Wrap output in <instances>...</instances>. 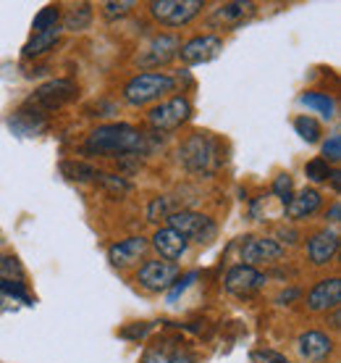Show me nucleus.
<instances>
[{
    "instance_id": "7",
    "label": "nucleus",
    "mask_w": 341,
    "mask_h": 363,
    "mask_svg": "<svg viewBox=\"0 0 341 363\" xmlns=\"http://www.w3.org/2000/svg\"><path fill=\"white\" fill-rule=\"evenodd\" d=\"M202 11V0H153L150 13L166 27H181Z\"/></svg>"
},
{
    "instance_id": "9",
    "label": "nucleus",
    "mask_w": 341,
    "mask_h": 363,
    "mask_svg": "<svg viewBox=\"0 0 341 363\" xmlns=\"http://www.w3.org/2000/svg\"><path fill=\"white\" fill-rule=\"evenodd\" d=\"M181 40L176 35H158L150 40V45L137 55V66L142 69H161L179 55Z\"/></svg>"
},
{
    "instance_id": "37",
    "label": "nucleus",
    "mask_w": 341,
    "mask_h": 363,
    "mask_svg": "<svg viewBox=\"0 0 341 363\" xmlns=\"http://www.w3.org/2000/svg\"><path fill=\"white\" fill-rule=\"evenodd\" d=\"M168 363H197V358H195V353H189V350L179 347V350H173V353H170Z\"/></svg>"
},
{
    "instance_id": "29",
    "label": "nucleus",
    "mask_w": 341,
    "mask_h": 363,
    "mask_svg": "<svg viewBox=\"0 0 341 363\" xmlns=\"http://www.w3.org/2000/svg\"><path fill=\"white\" fill-rule=\"evenodd\" d=\"M273 198L279 200L284 208L289 206V200L294 198V187H291V177L289 174H279L273 179Z\"/></svg>"
},
{
    "instance_id": "11",
    "label": "nucleus",
    "mask_w": 341,
    "mask_h": 363,
    "mask_svg": "<svg viewBox=\"0 0 341 363\" xmlns=\"http://www.w3.org/2000/svg\"><path fill=\"white\" fill-rule=\"evenodd\" d=\"M268 281V277L262 272H258L255 266H233V269H229V274H226V292H231V295H236V298H250V295H255V292L260 290L262 284Z\"/></svg>"
},
{
    "instance_id": "20",
    "label": "nucleus",
    "mask_w": 341,
    "mask_h": 363,
    "mask_svg": "<svg viewBox=\"0 0 341 363\" xmlns=\"http://www.w3.org/2000/svg\"><path fill=\"white\" fill-rule=\"evenodd\" d=\"M320 203H323L320 192L313 190V187H305L299 195H294V198L289 200V206L284 211H287L289 218H307V216H313L315 211L320 208Z\"/></svg>"
},
{
    "instance_id": "8",
    "label": "nucleus",
    "mask_w": 341,
    "mask_h": 363,
    "mask_svg": "<svg viewBox=\"0 0 341 363\" xmlns=\"http://www.w3.org/2000/svg\"><path fill=\"white\" fill-rule=\"evenodd\" d=\"M179 279V264H170V261H147L142 264V269L137 272V281L139 287L147 292H163L170 290L173 281Z\"/></svg>"
},
{
    "instance_id": "38",
    "label": "nucleus",
    "mask_w": 341,
    "mask_h": 363,
    "mask_svg": "<svg viewBox=\"0 0 341 363\" xmlns=\"http://www.w3.org/2000/svg\"><path fill=\"white\" fill-rule=\"evenodd\" d=\"M153 329V324H142V327H129L121 332V337H126V340H139V337H144L147 332Z\"/></svg>"
},
{
    "instance_id": "31",
    "label": "nucleus",
    "mask_w": 341,
    "mask_h": 363,
    "mask_svg": "<svg viewBox=\"0 0 341 363\" xmlns=\"http://www.w3.org/2000/svg\"><path fill=\"white\" fill-rule=\"evenodd\" d=\"M134 6H137L134 0H118V3L110 0V3H103V16L108 18V21H116V18H124Z\"/></svg>"
},
{
    "instance_id": "25",
    "label": "nucleus",
    "mask_w": 341,
    "mask_h": 363,
    "mask_svg": "<svg viewBox=\"0 0 341 363\" xmlns=\"http://www.w3.org/2000/svg\"><path fill=\"white\" fill-rule=\"evenodd\" d=\"M170 213H176V200L170 198V195L155 198L153 203H150V208H147V218H150V221H166Z\"/></svg>"
},
{
    "instance_id": "14",
    "label": "nucleus",
    "mask_w": 341,
    "mask_h": 363,
    "mask_svg": "<svg viewBox=\"0 0 341 363\" xmlns=\"http://www.w3.org/2000/svg\"><path fill=\"white\" fill-rule=\"evenodd\" d=\"M339 303H341V279L339 277L318 281L313 290H310V295H307V308L315 311V313L339 308Z\"/></svg>"
},
{
    "instance_id": "26",
    "label": "nucleus",
    "mask_w": 341,
    "mask_h": 363,
    "mask_svg": "<svg viewBox=\"0 0 341 363\" xmlns=\"http://www.w3.org/2000/svg\"><path fill=\"white\" fill-rule=\"evenodd\" d=\"M0 279L3 281H24V269L16 255H0Z\"/></svg>"
},
{
    "instance_id": "40",
    "label": "nucleus",
    "mask_w": 341,
    "mask_h": 363,
    "mask_svg": "<svg viewBox=\"0 0 341 363\" xmlns=\"http://www.w3.org/2000/svg\"><path fill=\"white\" fill-rule=\"evenodd\" d=\"M299 295H302V292H299V290H287V292H281L279 298H276V303H279V306H287V303H291V300H296V298H299Z\"/></svg>"
},
{
    "instance_id": "12",
    "label": "nucleus",
    "mask_w": 341,
    "mask_h": 363,
    "mask_svg": "<svg viewBox=\"0 0 341 363\" xmlns=\"http://www.w3.org/2000/svg\"><path fill=\"white\" fill-rule=\"evenodd\" d=\"M239 255H242L244 266L270 264V261H279L284 255V245H279L270 237H244L242 245H239Z\"/></svg>"
},
{
    "instance_id": "6",
    "label": "nucleus",
    "mask_w": 341,
    "mask_h": 363,
    "mask_svg": "<svg viewBox=\"0 0 341 363\" xmlns=\"http://www.w3.org/2000/svg\"><path fill=\"white\" fill-rule=\"evenodd\" d=\"M76 95V84L71 79H53V82L42 84L40 90L27 100V108H35L37 113L45 116L47 111H55L66 106L69 100Z\"/></svg>"
},
{
    "instance_id": "32",
    "label": "nucleus",
    "mask_w": 341,
    "mask_h": 363,
    "mask_svg": "<svg viewBox=\"0 0 341 363\" xmlns=\"http://www.w3.org/2000/svg\"><path fill=\"white\" fill-rule=\"evenodd\" d=\"M305 174H307V179L325 182L328 177H331V164H325L323 158H313V161H307Z\"/></svg>"
},
{
    "instance_id": "33",
    "label": "nucleus",
    "mask_w": 341,
    "mask_h": 363,
    "mask_svg": "<svg viewBox=\"0 0 341 363\" xmlns=\"http://www.w3.org/2000/svg\"><path fill=\"white\" fill-rule=\"evenodd\" d=\"M323 161L325 164H339L341 161V135H331L323 143Z\"/></svg>"
},
{
    "instance_id": "35",
    "label": "nucleus",
    "mask_w": 341,
    "mask_h": 363,
    "mask_svg": "<svg viewBox=\"0 0 341 363\" xmlns=\"http://www.w3.org/2000/svg\"><path fill=\"white\" fill-rule=\"evenodd\" d=\"M252 363H289L287 355L276 353V350H255V353L250 355Z\"/></svg>"
},
{
    "instance_id": "27",
    "label": "nucleus",
    "mask_w": 341,
    "mask_h": 363,
    "mask_svg": "<svg viewBox=\"0 0 341 363\" xmlns=\"http://www.w3.org/2000/svg\"><path fill=\"white\" fill-rule=\"evenodd\" d=\"M103 187L113 195H124V192H132V182H126L124 177H118V174H105V172H98V179Z\"/></svg>"
},
{
    "instance_id": "2",
    "label": "nucleus",
    "mask_w": 341,
    "mask_h": 363,
    "mask_svg": "<svg viewBox=\"0 0 341 363\" xmlns=\"http://www.w3.org/2000/svg\"><path fill=\"white\" fill-rule=\"evenodd\" d=\"M179 164L187 169L189 174H202L210 177L216 174L224 164V147L210 132H195L189 135L179 145Z\"/></svg>"
},
{
    "instance_id": "17",
    "label": "nucleus",
    "mask_w": 341,
    "mask_h": 363,
    "mask_svg": "<svg viewBox=\"0 0 341 363\" xmlns=\"http://www.w3.org/2000/svg\"><path fill=\"white\" fill-rule=\"evenodd\" d=\"M147 247H150V242H147L142 235L129 237V240H121V242H116V245H110L108 261L116 266V269H126V266L137 264V261L144 255Z\"/></svg>"
},
{
    "instance_id": "36",
    "label": "nucleus",
    "mask_w": 341,
    "mask_h": 363,
    "mask_svg": "<svg viewBox=\"0 0 341 363\" xmlns=\"http://www.w3.org/2000/svg\"><path fill=\"white\" fill-rule=\"evenodd\" d=\"M170 353L166 347H150L147 353L142 355V363H168Z\"/></svg>"
},
{
    "instance_id": "19",
    "label": "nucleus",
    "mask_w": 341,
    "mask_h": 363,
    "mask_svg": "<svg viewBox=\"0 0 341 363\" xmlns=\"http://www.w3.org/2000/svg\"><path fill=\"white\" fill-rule=\"evenodd\" d=\"M8 127L13 132H18L21 137H35L47 129V118L42 113H37V111L21 108L8 118Z\"/></svg>"
},
{
    "instance_id": "23",
    "label": "nucleus",
    "mask_w": 341,
    "mask_h": 363,
    "mask_svg": "<svg viewBox=\"0 0 341 363\" xmlns=\"http://www.w3.org/2000/svg\"><path fill=\"white\" fill-rule=\"evenodd\" d=\"M302 106L313 108L315 113H320L323 118H333V113H336V103L325 92H305L302 95Z\"/></svg>"
},
{
    "instance_id": "1",
    "label": "nucleus",
    "mask_w": 341,
    "mask_h": 363,
    "mask_svg": "<svg viewBox=\"0 0 341 363\" xmlns=\"http://www.w3.org/2000/svg\"><path fill=\"white\" fill-rule=\"evenodd\" d=\"M150 140L132 124H103L95 132H90L84 150L92 155H105V158H126V155H147L150 153Z\"/></svg>"
},
{
    "instance_id": "13",
    "label": "nucleus",
    "mask_w": 341,
    "mask_h": 363,
    "mask_svg": "<svg viewBox=\"0 0 341 363\" xmlns=\"http://www.w3.org/2000/svg\"><path fill=\"white\" fill-rule=\"evenodd\" d=\"M255 11H258V6H255L252 0H233V3H221V6L213 11V16H210V24H216V27H224V29H236V27H242L247 18L255 16Z\"/></svg>"
},
{
    "instance_id": "42",
    "label": "nucleus",
    "mask_w": 341,
    "mask_h": 363,
    "mask_svg": "<svg viewBox=\"0 0 341 363\" xmlns=\"http://www.w3.org/2000/svg\"><path fill=\"white\" fill-rule=\"evenodd\" d=\"M331 187H333V192L341 190V174L339 172H331Z\"/></svg>"
},
{
    "instance_id": "5",
    "label": "nucleus",
    "mask_w": 341,
    "mask_h": 363,
    "mask_svg": "<svg viewBox=\"0 0 341 363\" xmlns=\"http://www.w3.org/2000/svg\"><path fill=\"white\" fill-rule=\"evenodd\" d=\"M192 116V103H189L184 95H176V98L166 100L161 106H155L150 113H147V121L150 127L158 129V132H173L179 129L184 121H189Z\"/></svg>"
},
{
    "instance_id": "28",
    "label": "nucleus",
    "mask_w": 341,
    "mask_h": 363,
    "mask_svg": "<svg viewBox=\"0 0 341 363\" xmlns=\"http://www.w3.org/2000/svg\"><path fill=\"white\" fill-rule=\"evenodd\" d=\"M294 129L296 135L302 137V140H307V143H318L320 140V124L313 116H299L294 121Z\"/></svg>"
},
{
    "instance_id": "41",
    "label": "nucleus",
    "mask_w": 341,
    "mask_h": 363,
    "mask_svg": "<svg viewBox=\"0 0 341 363\" xmlns=\"http://www.w3.org/2000/svg\"><path fill=\"white\" fill-rule=\"evenodd\" d=\"M339 216H341V206H339V203H333L331 211H328V221H333V224H336V221H339Z\"/></svg>"
},
{
    "instance_id": "43",
    "label": "nucleus",
    "mask_w": 341,
    "mask_h": 363,
    "mask_svg": "<svg viewBox=\"0 0 341 363\" xmlns=\"http://www.w3.org/2000/svg\"><path fill=\"white\" fill-rule=\"evenodd\" d=\"M331 327L333 329H341V313H339V308L331 311Z\"/></svg>"
},
{
    "instance_id": "18",
    "label": "nucleus",
    "mask_w": 341,
    "mask_h": 363,
    "mask_svg": "<svg viewBox=\"0 0 341 363\" xmlns=\"http://www.w3.org/2000/svg\"><path fill=\"white\" fill-rule=\"evenodd\" d=\"M153 247L161 253L163 261H170V264H173V261H179L181 255L189 250V242L179 232H173L170 227H163L153 235Z\"/></svg>"
},
{
    "instance_id": "21",
    "label": "nucleus",
    "mask_w": 341,
    "mask_h": 363,
    "mask_svg": "<svg viewBox=\"0 0 341 363\" xmlns=\"http://www.w3.org/2000/svg\"><path fill=\"white\" fill-rule=\"evenodd\" d=\"M61 32H63V29L58 27V24H55V27H50V29H45V32H37L27 45H24L21 55H24V58H37V55L47 53V50H50L58 40H61Z\"/></svg>"
},
{
    "instance_id": "15",
    "label": "nucleus",
    "mask_w": 341,
    "mask_h": 363,
    "mask_svg": "<svg viewBox=\"0 0 341 363\" xmlns=\"http://www.w3.org/2000/svg\"><path fill=\"white\" fill-rule=\"evenodd\" d=\"M339 250V232L336 229H320L307 240V258L315 266L331 264V258Z\"/></svg>"
},
{
    "instance_id": "30",
    "label": "nucleus",
    "mask_w": 341,
    "mask_h": 363,
    "mask_svg": "<svg viewBox=\"0 0 341 363\" xmlns=\"http://www.w3.org/2000/svg\"><path fill=\"white\" fill-rule=\"evenodd\" d=\"M58 16H61L58 6H45V9H42L35 16V21H32V29H35V35H37V32H45V29L55 27V24H58Z\"/></svg>"
},
{
    "instance_id": "34",
    "label": "nucleus",
    "mask_w": 341,
    "mask_h": 363,
    "mask_svg": "<svg viewBox=\"0 0 341 363\" xmlns=\"http://www.w3.org/2000/svg\"><path fill=\"white\" fill-rule=\"evenodd\" d=\"M197 277H200L197 272H189L187 277H181V279H176V281H173V287H170V292H168V303H176V300H179V295H181V292L187 290L189 284H192V281L197 279Z\"/></svg>"
},
{
    "instance_id": "4",
    "label": "nucleus",
    "mask_w": 341,
    "mask_h": 363,
    "mask_svg": "<svg viewBox=\"0 0 341 363\" xmlns=\"http://www.w3.org/2000/svg\"><path fill=\"white\" fill-rule=\"evenodd\" d=\"M166 221H168V227L173 229V232H179L187 242H200V245H207L218 232L216 221L210 216H205V213H197V211H176V213H170Z\"/></svg>"
},
{
    "instance_id": "3",
    "label": "nucleus",
    "mask_w": 341,
    "mask_h": 363,
    "mask_svg": "<svg viewBox=\"0 0 341 363\" xmlns=\"http://www.w3.org/2000/svg\"><path fill=\"white\" fill-rule=\"evenodd\" d=\"M176 79L163 72H144L129 79L124 87V100L134 108H142L153 100H161L166 92H173Z\"/></svg>"
},
{
    "instance_id": "22",
    "label": "nucleus",
    "mask_w": 341,
    "mask_h": 363,
    "mask_svg": "<svg viewBox=\"0 0 341 363\" xmlns=\"http://www.w3.org/2000/svg\"><path fill=\"white\" fill-rule=\"evenodd\" d=\"M92 24V6L90 3H79L74 6L66 18H63V27L61 29H71V32H84V29Z\"/></svg>"
},
{
    "instance_id": "10",
    "label": "nucleus",
    "mask_w": 341,
    "mask_h": 363,
    "mask_svg": "<svg viewBox=\"0 0 341 363\" xmlns=\"http://www.w3.org/2000/svg\"><path fill=\"white\" fill-rule=\"evenodd\" d=\"M224 50V40L216 35H200V37H192L189 43L179 48V58L181 64L187 66H200V64H207V61H216L218 55Z\"/></svg>"
},
{
    "instance_id": "39",
    "label": "nucleus",
    "mask_w": 341,
    "mask_h": 363,
    "mask_svg": "<svg viewBox=\"0 0 341 363\" xmlns=\"http://www.w3.org/2000/svg\"><path fill=\"white\" fill-rule=\"evenodd\" d=\"M279 237H281V240H276L279 245H284V242L294 245V242H296V232H294V229H279Z\"/></svg>"
},
{
    "instance_id": "24",
    "label": "nucleus",
    "mask_w": 341,
    "mask_h": 363,
    "mask_svg": "<svg viewBox=\"0 0 341 363\" xmlns=\"http://www.w3.org/2000/svg\"><path fill=\"white\" fill-rule=\"evenodd\" d=\"M63 177H69L71 182H95L98 179V169L84 161H63L61 164Z\"/></svg>"
},
{
    "instance_id": "16",
    "label": "nucleus",
    "mask_w": 341,
    "mask_h": 363,
    "mask_svg": "<svg viewBox=\"0 0 341 363\" xmlns=\"http://www.w3.org/2000/svg\"><path fill=\"white\" fill-rule=\"evenodd\" d=\"M296 350H299V355H302L305 361L320 363L331 355L333 342H331V337L328 335L310 329V332H302V335L296 337Z\"/></svg>"
}]
</instances>
